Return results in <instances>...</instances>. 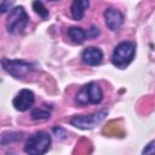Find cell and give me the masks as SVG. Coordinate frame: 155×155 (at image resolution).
Listing matches in <instances>:
<instances>
[{"instance_id": "cell-10", "label": "cell", "mask_w": 155, "mask_h": 155, "mask_svg": "<svg viewBox=\"0 0 155 155\" xmlns=\"http://www.w3.org/2000/svg\"><path fill=\"white\" fill-rule=\"evenodd\" d=\"M86 90H87V94H88V99L90 103L92 104H98L102 99H103V92L101 90V87L96 84V82H90L86 85Z\"/></svg>"}, {"instance_id": "cell-5", "label": "cell", "mask_w": 155, "mask_h": 155, "mask_svg": "<svg viewBox=\"0 0 155 155\" xmlns=\"http://www.w3.org/2000/svg\"><path fill=\"white\" fill-rule=\"evenodd\" d=\"M1 65L10 75H12L16 79H21V78L28 75L33 70V65L30 63L24 62V61H19V59L2 58Z\"/></svg>"}, {"instance_id": "cell-6", "label": "cell", "mask_w": 155, "mask_h": 155, "mask_svg": "<svg viewBox=\"0 0 155 155\" xmlns=\"http://www.w3.org/2000/svg\"><path fill=\"white\" fill-rule=\"evenodd\" d=\"M34 101H35V97L30 90H21L13 98L12 103L17 110L25 111L34 104Z\"/></svg>"}, {"instance_id": "cell-17", "label": "cell", "mask_w": 155, "mask_h": 155, "mask_svg": "<svg viewBox=\"0 0 155 155\" xmlns=\"http://www.w3.org/2000/svg\"><path fill=\"white\" fill-rule=\"evenodd\" d=\"M98 34H99L98 28H97V27H92V28L90 29V31L87 33V36H90V38H96Z\"/></svg>"}, {"instance_id": "cell-12", "label": "cell", "mask_w": 155, "mask_h": 155, "mask_svg": "<svg viewBox=\"0 0 155 155\" xmlns=\"http://www.w3.org/2000/svg\"><path fill=\"white\" fill-rule=\"evenodd\" d=\"M50 116H51V113L46 109H42V108H36L31 111V119L36 120V121L47 120V119H50Z\"/></svg>"}, {"instance_id": "cell-13", "label": "cell", "mask_w": 155, "mask_h": 155, "mask_svg": "<svg viewBox=\"0 0 155 155\" xmlns=\"http://www.w3.org/2000/svg\"><path fill=\"white\" fill-rule=\"evenodd\" d=\"M33 10L35 11V13H38L41 18H47L48 17V10L44 6V4L40 1V0H34L33 1Z\"/></svg>"}, {"instance_id": "cell-1", "label": "cell", "mask_w": 155, "mask_h": 155, "mask_svg": "<svg viewBox=\"0 0 155 155\" xmlns=\"http://www.w3.org/2000/svg\"><path fill=\"white\" fill-rule=\"evenodd\" d=\"M51 145V136L45 131H38L29 136L25 142L24 151L30 155L45 154Z\"/></svg>"}, {"instance_id": "cell-11", "label": "cell", "mask_w": 155, "mask_h": 155, "mask_svg": "<svg viewBox=\"0 0 155 155\" xmlns=\"http://www.w3.org/2000/svg\"><path fill=\"white\" fill-rule=\"evenodd\" d=\"M86 31L81 28H78V27H73L68 30V36L71 39V41L76 42V44H82L86 39Z\"/></svg>"}, {"instance_id": "cell-7", "label": "cell", "mask_w": 155, "mask_h": 155, "mask_svg": "<svg viewBox=\"0 0 155 155\" xmlns=\"http://www.w3.org/2000/svg\"><path fill=\"white\" fill-rule=\"evenodd\" d=\"M105 24L110 30H117L124 23V15L116 8H108L104 11Z\"/></svg>"}, {"instance_id": "cell-2", "label": "cell", "mask_w": 155, "mask_h": 155, "mask_svg": "<svg viewBox=\"0 0 155 155\" xmlns=\"http://www.w3.org/2000/svg\"><path fill=\"white\" fill-rule=\"evenodd\" d=\"M134 53H136V45L133 42H130V41L120 42L114 48L111 62L117 68H125L132 62Z\"/></svg>"}, {"instance_id": "cell-16", "label": "cell", "mask_w": 155, "mask_h": 155, "mask_svg": "<svg viewBox=\"0 0 155 155\" xmlns=\"http://www.w3.org/2000/svg\"><path fill=\"white\" fill-rule=\"evenodd\" d=\"M143 154H155V140L150 142V143L143 149Z\"/></svg>"}, {"instance_id": "cell-8", "label": "cell", "mask_w": 155, "mask_h": 155, "mask_svg": "<svg viewBox=\"0 0 155 155\" xmlns=\"http://www.w3.org/2000/svg\"><path fill=\"white\" fill-rule=\"evenodd\" d=\"M82 61L88 65H98L103 59V52L94 46L87 47L82 52Z\"/></svg>"}, {"instance_id": "cell-3", "label": "cell", "mask_w": 155, "mask_h": 155, "mask_svg": "<svg viewBox=\"0 0 155 155\" xmlns=\"http://www.w3.org/2000/svg\"><path fill=\"white\" fill-rule=\"evenodd\" d=\"M28 15L22 6H17L11 10L7 21H6V29L11 34H18L22 33L23 29L28 24Z\"/></svg>"}, {"instance_id": "cell-15", "label": "cell", "mask_w": 155, "mask_h": 155, "mask_svg": "<svg viewBox=\"0 0 155 155\" xmlns=\"http://www.w3.org/2000/svg\"><path fill=\"white\" fill-rule=\"evenodd\" d=\"M16 0H0V11L1 13H5L6 11L10 10V7L15 4Z\"/></svg>"}, {"instance_id": "cell-18", "label": "cell", "mask_w": 155, "mask_h": 155, "mask_svg": "<svg viewBox=\"0 0 155 155\" xmlns=\"http://www.w3.org/2000/svg\"><path fill=\"white\" fill-rule=\"evenodd\" d=\"M50 1H54V0H50Z\"/></svg>"}, {"instance_id": "cell-4", "label": "cell", "mask_w": 155, "mask_h": 155, "mask_svg": "<svg viewBox=\"0 0 155 155\" xmlns=\"http://www.w3.org/2000/svg\"><path fill=\"white\" fill-rule=\"evenodd\" d=\"M108 115V110H101L90 115H80V116H75L70 120V124L80 130H91L93 127H96L97 125H99L104 117Z\"/></svg>"}, {"instance_id": "cell-9", "label": "cell", "mask_w": 155, "mask_h": 155, "mask_svg": "<svg viewBox=\"0 0 155 155\" xmlns=\"http://www.w3.org/2000/svg\"><path fill=\"white\" fill-rule=\"evenodd\" d=\"M88 6H90L88 0H73L71 7H70V12H71L73 18L76 21L82 19Z\"/></svg>"}, {"instance_id": "cell-14", "label": "cell", "mask_w": 155, "mask_h": 155, "mask_svg": "<svg viewBox=\"0 0 155 155\" xmlns=\"http://www.w3.org/2000/svg\"><path fill=\"white\" fill-rule=\"evenodd\" d=\"M76 102L81 105H85L87 103H90V99H88V94H87V90H86V85L78 92L76 94Z\"/></svg>"}]
</instances>
